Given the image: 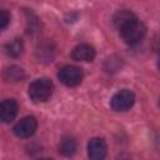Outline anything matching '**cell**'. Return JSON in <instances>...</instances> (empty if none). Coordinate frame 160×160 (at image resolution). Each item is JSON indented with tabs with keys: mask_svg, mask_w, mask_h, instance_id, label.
<instances>
[{
	"mask_svg": "<svg viewBox=\"0 0 160 160\" xmlns=\"http://www.w3.org/2000/svg\"><path fill=\"white\" fill-rule=\"evenodd\" d=\"M54 91V84L48 78L34 80L29 85V96L34 102H45L50 99Z\"/></svg>",
	"mask_w": 160,
	"mask_h": 160,
	"instance_id": "obj_1",
	"label": "cell"
},
{
	"mask_svg": "<svg viewBox=\"0 0 160 160\" xmlns=\"http://www.w3.org/2000/svg\"><path fill=\"white\" fill-rule=\"evenodd\" d=\"M135 19H136V15L132 11H130V10H120L114 15L112 21H114L115 28L120 31L122 28H125L128 24H130Z\"/></svg>",
	"mask_w": 160,
	"mask_h": 160,
	"instance_id": "obj_9",
	"label": "cell"
},
{
	"mask_svg": "<svg viewBox=\"0 0 160 160\" xmlns=\"http://www.w3.org/2000/svg\"><path fill=\"white\" fill-rule=\"evenodd\" d=\"M108 154V146L104 139L92 138L88 144V156L90 160H104Z\"/></svg>",
	"mask_w": 160,
	"mask_h": 160,
	"instance_id": "obj_6",
	"label": "cell"
},
{
	"mask_svg": "<svg viewBox=\"0 0 160 160\" xmlns=\"http://www.w3.org/2000/svg\"><path fill=\"white\" fill-rule=\"evenodd\" d=\"M38 160H54V159H49V158H42V159H38Z\"/></svg>",
	"mask_w": 160,
	"mask_h": 160,
	"instance_id": "obj_14",
	"label": "cell"
},
{
	"mask_svg": "<svg viewBox=\"0 0 160 160\" xmlns=\"http://www.w3.org/2000/svg\"><path fill=\"white\" fill-rule=\"evenodd\" d=\"M25 74L24 70L19 66H10L5 70V79L6 80H12V81H19L21 79H24Z\"/></svg>",
	"mask_w": 160,
	"mask_h": 160,
	"instance_id": "obj_12",
	"label": "cell"
},
{
	"mask_svg": "<svg viewBox=\"0 0 160 160\" xmlns=\"http://www.w3.org/2000/svg\"><path fill=\"white\" fill-rule=\"evenodd\" d=\"M58 78L66 86H76L82 80V70L74 65H66L59 70Z\"/></svg>",
	"mask_w": 160,
	"mask_h": 160,
	"instance_id": "obj_4",
	"label": "cell"
},
{
	"mask_svg": "<svg viewBox=\"0 0 160 160\" xmlns=\"http://www.w3.org/2000/svg\"><path fill=\"white\" fill-rule=\"evenodd\" d=\"M18 102L14 99H5L1 102V108H0V119L2 122L8 124L11 122L16 114H18Z\"/></svg>",
	"mask_w": 160,
	"mask_h": 160,
	"instance_id": "obj_7",
	"label": "cell"
},
{
	"mask_svg": "<svg viewBox=\"0 0 160 160\" xmlns=\"http://www.w3.org/2000/svg\"><path fill=\"white\" fill-rule=\"evenodd\" d=\"M59 151L64 155V156H72L76 151V141L74 138L66 136L61 140L60 145H59Z\"/></svg>",
	"mask_w": 160,
	"mask_h": 160,
	"instance_id": "obj_10",
	"label": "cell"
},
{
	"mask_svg": "<svg viewBox=\"0 0 160 160\" xmlns=\"http://www.w3.org/2000/svg\"><path fill=\"white\" fill-rule=\"evenodd\" d=\"M38 128V121L34 116H26L22 118L20 121H18V124L14 126V134L18 138H30L31 135H34V132L36 131Z\"/></svg>",
	"mask_w": 160,
	"mask_h": 160,
	"instance_id": "obj_5",
	"label": "cell"
},
{
	"mask_svg": "<svg viewBox=\"0 0 160 160\" xmlns=\"http://www.w3.org/2000/svg\"><path fill=\"white\" fill-rule=\"evenodd\" d=\"M71 58L75 61H92L95 59V50L92 46L88 44H80L74 48L71 52Z\"/></svg>",
	"mask_w": 160,
	"mask_h": 160,
	"instance_id": "obj_8",
	"label": "cell"
},
{
	"mask_svg": "<svg viewBox=\"0 0 160 160\" xmlns=\"http://www.w3.org/2000/svg\"><path fill=\"white\" fill-rule=\"evenodd\" d=\"M9 21H10V14L8 12V10L1 9L0 10V28H1V30H4L8 26Z\"/></svg>",
	"mask_w": 160,
	"mask_h": 160,
	"instance_id": "obj_13",
	"label": "cell"
},
{
	"mask_svg": "<svg viewBox=\"0 0 160 160\" xmlns=\"http://www.w3.org/2000/svg\"><path fill=\"white\" fill-rule=\"evenodd\" d=\"M159 69H160V60H159Z\"/></svg>",
	"mask_w": 160,
	"mask_h": 160,
	"instance_id": "obj_15",
	"label": "cell"
},
{
	"mask_svg": "<svg viewBox=\"0 0 160 160\" xmlns=\"http://www.w3.org/2000/svg\"><path fill=\"white\" fill-rule=\"evenodd\" d=\"M5 50H6V54L12 56V58L19 56L24 50L22 40L21 39H14L12 41H10V42H8L5 45Z\"/></svg>",
	"mask_w": 160,
	"mask_h": 160,
	"instance_id": "obj_11",
	"label": "cell"
},
{
	"mask_svg": "<svg viewBox=\"0 0 160 160\" xmlns=\"http://www.w3.org/2000/svg\"><path fill=\"white\" fill-rule=\"evenodd\" d=\"M119 32H120V36L122 38V40L126 44L136 45L138 42H140L144 39V36L146 34V26L144 25L142 21H140L136 18L130 24H128L125 28H122Z\"/></svg>",
	"mask_w": 160,
	"mask_h": 160,
	"instance_id": "obj_2",
	"label": "cell"
},
{
	"mask_svg": "<svg viewBox=\"0 0 160 160\" xmlns=\"http://www.w3.org/2000/svg\"><path fill=\"white\" fill-rule=\"evenodd\" d=\"M134 101H135V94L131 90L122 89L111 98L110 105L115 111H126L134 105Z\"/></svg>",
	"mask_w": 160,
	"mask_h": 160,
	"instance_id": "obj_3",
	"label": "cell"
}]
</instances>
